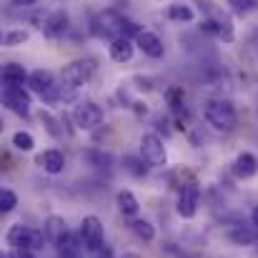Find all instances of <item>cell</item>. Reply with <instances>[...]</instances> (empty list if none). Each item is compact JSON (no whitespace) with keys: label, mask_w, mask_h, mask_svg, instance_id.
I'll return each mask as SVG.
<instances>
[{"label":"cell","mask_w":258,"mask_h":258,"mask_svg":"<svg viewBox=\"0 0 258 258\" xmlns=\"http://www.w3.org/2000/svg\"><path fill=\"white\" fill-rule=\"evenodd\" d=\"M203 118L216 131H233L236 128V108L226 98H211V100H206Z\"/></svg>","instance_id":"1"},{"label":"cell","mask_w":258,"mask_h":258,"mask_svg":"<svg viewBox=\"0 0 258 258\" xmlns=\"http://www.w3.org/2000/svg\"><path fill=\"white\" fill-rule=\"evenodd\" d=\"M8 246L10 248H23V251H38L45 246V233L38 231V228H30V226H23V223H15L10 226L8 236H5Z\"/></svg>","instance_id":"2"},{"label":"cell","mask_w":258,"mask_h":258,"mask_svg":"<svg viewBox=\"0 0 258 258\" xmlns=\"http://www.w3.org/2000/svg\"><path fill=\"white\" fill-rule=\"evenodd\" d=\"M125 20L120 13L115 10H103L95 20H93V33L100 35V38H110V40H118V38H125Z\"/></svg>","instance_id":"3"},{"label":"cell","mask_w":258,"mask_h":258,"mask_svg":"<svg viewBox=\"0 0 258 258\" xmlns=\"http://www.w3.org/2000/svg\"><path fill=\"white\" fill-rule=\"evenodd\" d=\"M141 158L151 166V168H163L168 163V153H166V146L161 141V136L156 133H146L141 138Z\"/></svg>","instance_id":"4"},{"label":"cell","mask_w":258,"mask_h":258,"mask_svg":"<svg viewBox=\"0 0 258 258\" xmlns=\"http://www.w3.org/2000/svg\"><path fill=\"white\" fill-rule=\"evenodd\" d=\"M93 73H95V63L93 60H73V63H68L60 71V81H63V86L78 90L93 78Z\"/></svg>","instance_id":"5"},{"label":"cell","mask_w":258,"mask_h":258,"mask_svg":"<svg viewBox=\"0 0 258 258\" xmlns=\"http://www.w3.org/2000/svg\"><path fill=\"white\" fill-rule=\"evenodd\" d=\"M81 241H83L86 251H90V253H95V251H100L105 246V231H103L100 218H95V216H86L83 218V223H81Z\"/></svg>","instance_id":"6"},{"label":"cell","mask_w":258,"mask_h":258,"mask_svg":"<svg viewBox=\"0 0 258 258\" xmlns=\"http://www.w3.org/2000/svg\"><path fill=\"white\" fill-rule=\"evenodd\" d=\"M73 120L81 131H95L103 123V108L93 100H83L73 108Z\"/></svg>","instance_id":"7"},{"label":"cell","mask_w":258,"mask_h":258,"mask_svg":"<svg viewBox=\"0 0 258 258\" xmlns=\"http://www.w3.org/2000/svg\"><path fill=\"white\" fill-rule=\"evenodd\" d=\"M198 203H201V190L196 183H185L180 188V196H178V216L183 218H193L198 213Z\"/></svg>","instance_id":"8"},{"label":"cell","mask_w":258,"mask_h":258,"mask_svg":"<svg viewBox=\"0 0 258 258\" xmlns=\"http://www.w3.org/2000/svg\"><path fill=\"white\" fill-rule=\"evenodd\" d=\"M3 100H5V105L13 113L28 118V113H30V93L25 88H3Z\"/></svg>","instance_id":"9"},{"label":"cell","mask_w":258,"mask_h":258,"mask_svg":"<svg viewBox=\"0 0 258 258\" xmlns=\"http://www.w3.org/2000/svg\"><path fill=\"white\" fill-rule=\"evenodd\" d=\"M68 23H71V18H68V13L66 10H55V13H50L45 20H43V33L48 35V38H63V33L68 30Z\"/></svg>","instance_id":"10"},{"label":"cell","mask_w":258,"mask_h":258,"mask_svg":"<svg viewBox=\"0 0 258 258\" xmlns=\"http://www.w3.org/2000/svg\"><path fill=\"white\" fill-rule=\"evenodd\" d=\"M136 43H138V48H141L148 58H163V53H166L163 40H161L156 33H151V30H143V33L136 38Z\"/></svg>","instance_id":"11"},{"label":"cell","mask_w":258,"mask_h":258,"mask_svg":"<svg viewBox=\"0 0 258 258\" xmlns=\"http://www.w3.org/2000/svg\"><path fill=\"white\" fill-rule=\"evenodd\" d=\"M203 28H206L208 33H213V35L223 38L226 43H231V40H233V25H231L228 15H221V13H216L213 18H208V20L203 23Z\"/></svg>","instance_id":"12"},{"label":"cell","mask_w":258,"mask_h":258,"mask_svg":"<svg viewBox=\"0 0 258 258\" xmlns=\"http://www.w3.org/2000/svg\"><path fill=\"white\" fill-rule=\"evenodd\" d=\"M38 166L45 173H50V175H58L66 168V156L58 148H48L43 156H38Z\"/></svg>","instance_id":"13"},{"label":"cell","mask_w":258,"mask_h":258,"mask_svg":"<svg viewBox=\"0 0 258 258\" xmlns=\"http://www.w3.org/2000/svg\"><path fill=\"white\" fill-rule=\"evenodd\" d=\"M28 81H30V76L25 73L23 66L8 63V66L3 68V88H23Z\"/></svg>","instance_id":"14"},{"label":"cell","mask_w":258,"mask_h":258,"mask_svg":"<svg viewBox=\"0 0 258 258\" xmlns=\"http://www.w3.org/2000/svg\"><path fill=\"white\" fill-rule=\"evenodd\" d=\"M233 173L238 175V178H253L258 173V161L253 153H238L236 156V161H233Z\"/></svg>","instance_id":"15"},{"label":"cell","mask_w":258,"mask_h":258,"mask_svg":"<svg viewBox=\"0 0 258 258\" xmlns=\"http://www.w3.org/2000/svg\"><path fill=\"white\" fill-rule=\"evenodd\" d=\"M43 233H45V238L50 241V243H60L66 236H68V226H66V221L60 218V216H50L48 221H45V226H43Z\"/></svg>","instance_id":"16"},{"label":"cell","mask_w":258,"mask_h":258,"mask_svg":"<svg viewBox=\"0 0 258 258\" xmlns=\"http://www.w3.org/2000/svg\"><path fill=\"white\" fill-rule=\"evenodd\" d=\"M110 58L115 63H128L133 58V43L131 38H118V40H110Z\"/></svg>","instance_id":"17"},{"label":"cell","mask_w":258,"mask_h":258,"mask_svg":"<svg viewBox=\"0 0 258 258\" xmlns=\"http://www.w3.org/2000/svg\"><path fill=\"white\" fill-rule=\"evenodd\" d=\"M115 203H118V211H120L123 216H128V218H136V216H138L141 203H138V198H136L131 190H120V193L115 196Z\"/></svg>","instance_id":"18"},{"label":"cell","mask_w":258,"mask_h":258,"mask_svg":"<svg viewBox=\"0 0 258 258\" xmlns=\"http://www.w3.org/2000/svg\"><path fill=\"white\" fill-rule=\"evenodd\" d=\"M131 231H133L141 241H146V243H151V241L156 238V228H153V223L146 221V218H133V221H131Z\"/></svg>","instance_id":"19"},{"label":"cell","mask_w":258,"mask_h":258,"mask_svg":"<svg viewBox=\"0 0 258 258\" xmlns=\"http://www.w3.org/2000/svg\"><path fill=\"white\" fill-rule=\"evenodd\" d=\"M13 148L23 151V153H30L35 148V141H33V136L28 131H18V133H13Z\"/></svg>","instance_id":"20"},{"label":"cell","mask_w":258,"mask_h":258,"mask_svg":"<svg viewBox=\"0 0 258 258\" xmlns=\"http://www.w3.org/2000/svg\"><path fill=\"white\" fill-rule=\"evenodd\" d=\"M146 161L143 158H136V156H125L123 158V166H125V171L131 173V175H136V178H143L146 173H148V166H143Z\"/></svg>","instance_id":"21"},{"label":"cell","mask_w":258,"mask_h":258,"mask_svg":"<svg viewBox=\"0 0 258 258\" xmlns=\"http://www.w3.org/2000/svg\"><path fill=\"white\" fill-rule=\"evenodd\" d=\"M168 18H171V20H180V23H190V20H193V10H190V5L175 3V5L168 8Z\"/></svg>","instance_id":"22"},{"label":"cell","mask_w":258,"mask_h":258,"mask_svg":"<svg viewBox=\"0 0 258 258\" xmlns=\"http://www.w3.org/2000/svg\"><path fill=\"white\" fill-rule=\"evenodd\" d=\"M228 238L233 241V243H241V246H251L253 241H256V233L251 231V228H233L231 233H228Z\"/></svg>","instance_id":"23"},{"label":"cell","mask_w":258,"mask_h":258,"mask_svg":"<svg viewBox=\"0 0 258 258\" xmlns=\"http://www.w3.org/2000/svg\"><path fill=\"white\" fill-rule=\"evenodd\" d=\"M15 206H18V196H15L10 188H3V190H0V211H3V213H10Z\"/></svg>","instance_id":"24"},{"label":"cell","mask_w":258,"mask_h":258,"mask_svg":"<svg viewBox=\"0 0 258 258\" xmlns=\"http://www.w3.org/2000/svg\"><path fill=\"white\" fill-rule=\"evenodd\" d=\"M40 120H43V125H45V131L53 136V138H58V136H63V131L58 128V118H53L48 110H43L40 113Z\"/></svg>","instance_id":"25"},{"label":"cell","mask_w":258,"mask_h":258,"mask_svg":"<svg viewBox=\"0 0 258 258\" xmlns=\"http://www.w3.org/2000/svg\"><path fill=\"white\" fill-rule=\"evenodd\" d=\"M228 5H231V10L233 13H251V10H256L258 0H228Z\"/></svg>","instance_id":"26"},{"label":"cell","mask_w":258,"mask_h":258,"mask_svg":"<svg viewBox=\"0 0 258 258\" xmlns=\"http://www.w3.org/2000/svg\"><path fill=\"white\" fill-rule=\"evenodd\" d=\"M166 98H168V105H171L173 110L180 113V105H183V90H180V88H168Z\"/></svg>","instance_id":"27"},{"label":"cell","mask_w":258,"mask_h":258,"mask_svg":"<svg viewBox=\"0 0 258 258\" xmlns=\"http://www.w3.org/2000/svg\"><path fill=\"white\" fill-rule=\"evenodd\" d=\"M25 40H28V33H25V30H10V33L3 38L5 45H18V43H25Z\"/></svg>","instance_id":"28"},{"label":"cell","mask_w":258,"mask_h":258,"mask_svg":"<svg viewBox=\"0 0 258 258\" xmlns=\"http://www.w3.org/2000/svg\"><path fill=\"white\" fill-rule=\"evenodd\" d=\"M10 258H33V253L23 248H10Z\"/></svg>","instance_id":"29"},{"label":"cell","mask_w":258,"mask_h":258,"mask_svg":"<svg viewBox=\"0 0 258 258\" xmlns=\"http://www.w3.org/2000/svg\"><path fill=\"white\" fill-rule=\"evenodd\" d=\"M10 5H33L35 0H8Z\"/></svg>","instance_id":"30"},{"label":"cell","mask_w":258,"mask_h":258,"mask_svg":"<svg viewBox=\"0 0 258 258\" xmlns=\"http://www.w3.org/2000/svg\"><path fill=\"white\" fill-rule=\"evenodd\" d=\"M251 221H253V226H256V228H258V208H256V211H253V213H251Z\"/></svg>","instance_id":"31"}]
</instances>
